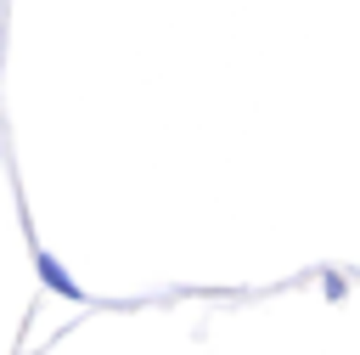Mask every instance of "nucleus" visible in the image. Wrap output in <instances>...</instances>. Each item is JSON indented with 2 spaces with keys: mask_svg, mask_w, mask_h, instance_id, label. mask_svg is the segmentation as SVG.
Listing matches in <instances>:
<instances>
[{
  "mask_svg": "<svg viewBox=\"0 0 360 355\" xmlns=\"http://www.w3.org/2000/svg\"><path fill=\"white\" fill-rule=\"evenodd\" d=\"M34 270H39V282L51 287V293H62V299H84V287L68 276V265L56 259V254H45V248H34Z\"/></svg>",
  "mask_w": 360,
  "mask_h": 355,
  "instance_id": "f257e3e1",
  "label": "nucleus"
}]
</instances>
